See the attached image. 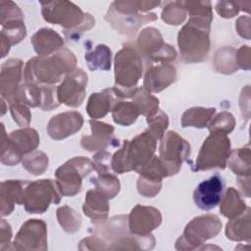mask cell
I'll return each mask as SVG.
<instances>
[{
	"label": "cell",
	"instance_id": "obj_1",
	"mask_svg": "<svg viewBox=\"0 0 251 251\" xmlns=\"http://www.w3.org/2000/svg\"><path fill=\"white\" fill-rule=\"evenodd\" d=\"M75 54L66 47L44 57H32L24 69L25 82L54 85L76 68Z\"/></svg>",
	"mask_w": 251,
	"mask_h": 251
},
{
	"label": "cell",
	"instance_id": "obj_2",
	"mask_svg": "<svg viewBox=\"0 0 251 251\" xmlns=\"http://www.w3.org/2000/svg\"><path fill=\"white\" fill-rule=\"evenodd\" d=\"M90 230L104 242L106 250L153 249L155 246V238L152 234L138 236L129 231L126 215L112 217L108 221L96 224Z\"/></svg>",
	"mask_w": 251,
	"mask_h": 251
},
{
	"label": "cell",
	"instance_id": "obj_3",
	"mask_svg": "<svg viewBox=\"0 0 251 251\" xmlns=\"http://www.w3.org/2000/svg\"><path fill=\"white\" fill-rule=\"evenodd\" d=\"M115 85L118 98H132L143 74V59L135 45L125 44L115 56Z\"/></svg>",
	"mask_w": 251,
	"mask_h": 251
},
{
	"label": "cell",
	"instance_id": "obj_4",
	"mask_svg": "<svg viewBox=\"0 0 251 251\" xmlns=\"http://www.w3.org/2000/svg\"><path fill=\"white\" fill-rule=\"evenodd\" d=\"M211 23L189 18L177 33V45L181 59L186 63H199L210 50Z\"/></svg>",
	"mask_w": 251,
	"mask_h": 251
},
{
	"label": "cell",
	"instance_id": "obj_5",
	"mask_svg": "<svg viewBox=\"0 0 251 251\" xmlns=\"http://www.w3.org/2000/svg\"><path fill=\"white\" fill-rule=\"evenodd\" d=\"M2 126L1 163L6 166L19 164L25 155L34 151L39 145V135L32 127H23L6 134Z\"/></svg>",
	"mask_w": 251,
	"mask_h": 251
},
{
	"label": "cell",
	"instance_id": "obj_6",
	"mask_svg": "<svg viewBox=\"0 0 251 251\" xmlns=\"http://www.w3.org/2000/svg\"><path fill=\"white\" fill-rule=\"evenodd\" d=\"M230 139L222 131H211L204 140L192 170L208 171L214 168L224 170L230 153Z\"/></svg>",
	"mask_w": 251,
	"mask_h": 251
},
{
	"label": "cell",
	"instance_id": "obj_7",
	"mask_svg": "<svg viewBox=\"0 0 251 251\" xmlns=\"http://www.w3.org/2000/svg\"><path fill=\"white\" fill-rule=\"evenodd\" d=\"M222 229V222L217 215L206 214L192 219L176 242V250L198 249L205 241L215 237Z\"/></svg>",
	"mask_w": 251,
	"mask_h": 251
},
{
	"label": "cell",
	"instance_id": "obj_8",
	"mask_svg": "<svg viewBox=\"0 0 251 251\" xmlns=\"http://www.w3.org/2000/svg\"><path fill=\"white\" fill-rule=\"evenodd\" d=\"M62 194L56 180L43 178L27 181L21 200L27 213L42 214L47 211L51 204H59Z\"/></svg>",
	"mask_w": 251,
	"mask_h": 251
},
{
	"label": "cell",
	"instance_id": "obj_9",
	"mask_svg": "<svg viewBox=\"0 0 251 251\" xmlns=\"http://www.w3.org/2000/svg\"><path fill=\"white\" fill-rule=\"evenodd\" d=\"M93 169L90 159L78 156L68 160L55 172L56 183L62 196L73 197L81 191L82 178Z\"/></svg>",
	"mask_w": 251,
	"mask_h": 251
},
{
	"label": "cell",
	"instance_id": "obj_10",
	"mask_svg": "<svg viewBox=\"0 0 251 251\" xmlns=\"http://www.w3.org/2000/svg\"><path fill=\"white\" fill-rule=\"evenodd\" d=\"M135 46L141 56L151 62L169 64L175 61L177 55L174 46L165 43L160 31L152 26L141 30Z\"/></svg>",
	"mask_w": 251,
	"mask_h": 251
},
{
	"label": "cell",
	"instance_id": "obj_11",
	"mask_svg": "<svg viewBox=\"0 0 251 251\" xmlns=\"http://www.w3.org/2000/svg\"><path fill=\"white\" fill-rule=\"evenodd\" d=\"M190 155V144L176 131H168L160 139L159 158L165 165L169 176L176 175L182 163Z\"/></svg>",
	"mask_w": 251,
	"mask_h": 251
},
{
	"label": "cell",
	"instance_id": "obj_12",
	"mask_svg": "<svg viewBox=\"0 0 251 251\" xmlns=\"http://www.w3.org/2000/svg\"><path fill=\"white\" fill-rule=\"evenodd\" d=\"M43 19L54 25H59L65 30H72L79 26L85 19V13L70 1L40 2Z\"/></svg>",
	"mask_w": 251,
	"mask_h": 251
},
{
	"label": "cell",
	"instance_id": "obj_13",
	"mask_svg": "<svg viewBox=\"0 0 251 251\" xmlns=\"http://www.w3.org/2000/svg\"><path fill=\"white\" fill-rule=\"evenodd\" d=\"M47 226L39 219L25 222L12 242L14 250H47Z\"/></svg>",
	"mask_w": 251,
	"mask_h": 251
},
{
	"label": "cell",
	"instance_id": "obj_14",
	"mask_svg": "<svg viewBox=\"0 0 251 251\" xmlns=\"http://www.w3.org/2000/svg\"><path fill=\"white\" fill-rule=\"evenodd\" d=\"M87 75L82 69H75L68 74L57 87L59 103L69 107H78L84 101L86 95Z\"/></svg>",
	"mask_w": 251,
	"mask_h": 251
},
{
	"label": "cell",
	"instance_id": "obj_15",
	"mask_svg": "<svg viewBox=\"0 0 251 251\" xmlns=\"http://www.w3.org/2000/svg\"><path fill=\"white\" fill-rule=\"evenodd\" d=\"M24 62L18 58H11L1 66L0 86L1 98L10 105L20 101V90L24 77Z\"/></svg>",
	"mask_w": 251,
	"mask_h": 251
},
{
	"label": "cell",
	"instance_id": "obj_16",
	"mask_svg": "<svg viewBox=\"0 0 251 251\" xmlns=\"http://www.w3.org/2000/svg\"><path fill=\"white\" fill-rule=\"evenodd\" d=\"M156 147L157 139L148 129L128 140L127 156L131 170L137 172L147 165L155 156Z\"/></svg>",
	"mask_w": 251,
	"mask_h": 251
},
{
	"label": "cell",
	"instance_id": "obj_17",
	"mask_svg": "<svg viewBox=\"0 0 251 251\" xmlns=\"http://www.w3.org/2000/svg\"><path fill=\"white\" fill-rule=\"evenodd\" d=\"M162 223L161 212L151 206H134L127 216L128 229L132 234L146 236L157 228Z\"/></svg>",
	"mask_w": 251,
	"mask_h": 251
},
{
	"label": "cell",
	"instance_id": "obj_18",
	"mask_svg": "<svg viewBox=\"0 0 251 251\" xmlns=\"http://www.w3.org/2000/svg\"><path fill=\"white\" fill-rule=\"evenodd\" d=\"M104 19L118 33L132 37L136 34L138 28L141 25H143L148 22L156 21L158 17L155 13H149L144 15L140 13L139 14L119 13L111 5Z\"/></svg>",
	"mask_w": 251,
	"mask_h": 251
},
{
	"label": "cell",
	"instance_id": "obj_19",
	"mask_svg": "<svg viewBox=\"0 0 251 251\" xmlns=\"http://www.w3.org/2000/svg\"><path fill=\"white\" fill-rule=\"evenodd\" d=\"M224 189L223 176L220 174H215L197 185L193 192V201L199 209L210 211L219 205Z\"/></svg>",
	"mask_w": 251,
	"mask_h": 251
},
{
	"label": "cell",
	"instance_id": "obj_20",
	"mask_svg": "<svg viewBox=\"0 0 251 251\" xmlns=\"http://www.w3.org/2000/svg\"><path fill=\"white\" fill-rule=\"evenodd\" d=\"M83 125V117L77 111H68L53 116L47 124V132L55 140H62L77 132Z\"/></svg>",
	"mask_w": 251,
	"mask_h": 251
},
{
	"label": "cell",
	"instance_id": "obj_21",
	"mask_svg": "<svg viewBox=\"0 0 251 251\" xmlns=\"http://www.w3.org/2000/svg\"><path fill=\"white\" fill-rule=\"evenodd\" d=\"M89 125L92 134L83 135L80 139V145L84 150L89 152L102 151L110 145H119V140L113 137L115 130L113 126L93 119L89 121Z\"/></svg>",
	"mask_w": 251,
	"mask_h": 251
},
{
	"label": "cell",
	"instance_id": "obj_22",
	"mask_svg": "<svg viewBox=\"0 0 251 251\" xmlns=\"http://www.w3.org/2000/svg\"><path fill=\"white\" fill-rule=\"evenodd\" d=\"M176 80V69L171 64H160L147 69L143 87L152 93H158L166 89Z\"/></svg>",
	"mask_w": 251,
	"mask_h": 251
},
{
	"label": "cell",
	"instance_id": "obj_23",
	"mask_svg": "<svg viewBox=\"0 0 251 251\" xmlns=\"http://www.w3.org/2000/svg\"><path fill=\"white\" fill-rule=\"evenodd\" d=\"M108 200L109 198L97 188L86 192L82 211L85 216L91 219L94 225L101 224L107 220L110 210Z\"/></svg>",
	"mask_w": 251,
	"mask_h": 251
},
{
	"label": "cell",
	"instance_id": "obj_24",
	"mask_svg": "<svg viewBox=\"0 0 251 251\" xmlns=\"http://www.w3.org/2000/svg\"><path fill=\"white\" fill-rule=\"evenodd\" d=\"M35 53L40 56H50L64 47V38L49 27L38 29L30 39Z\"/></svg>",
	"mask_w": 251,
	"mask_h": 251
},
{
	"label": "cell",
	"instance_id": "obj_25",
	"mask_svg": "<svg viewBox=\"0 0 251 251\" xmlns=\"http://www.w3.org/2000/svg\"><path fill=\"white\" fill-rule=\"evenodd\" d=\"M27 183V180L9 179L1 182L0 204H1V216L5 217L10 215L15 207V204L21 205L24 189Z\"/></svg>",
	"mask_w": 251,
	"mask_h": 251
},
{
	"label": "cell",
	"instance_id": "obj_26",
	"mask_svg": "<svg viewBox=\"0 0 251 251\" xmlns=\"http://www.w3.org/2000/svg\"><path fill=\"white\" fill-rule=\"evenodd\" d=\"M116 103H118V97L115 95L113 88H106L101 92H95L89 96L86 112L93 120L104 118L110 111L112 112Z\"/></svg>",
	"mask_w": 251,
	"mask_h": 251
},
{
	"label": "cell",
	"instance_id": "obj_27",
	"mask_svg": "<svg viewBox=\"0 0 251 251\" xmlns=\"http://www.w3.org/2000/svg\"><path fill=\"white\" fill-rule=\"evenodd\" d=\"M25 36L26 28L24 20H14L3 24L0 35L1 58L9 53L12 45L20 43Z\"/></svg>",
	"mask_w": 251,
	"mask_h": 251
},
{
	"label": "cell",
	"instance_id": "obj_28",
	"mask_svg": "<svg viewBox=\"0 0 251 251\" xmlns=\"http://www.w3.org/2000/svg\"><path fill=\"white\" fill-rule=\"evenodd\" d=\"M250 211L247 207L245 211L232 219H229L226 226V236L233 241H247L250 242L251 227H250Z\"/></svg>",
	"mask_w": 251,
	"mask_h": 251
},
{
	"label": "cell",
	"instance_id": "obj_29",
	"mask_svg": "<svg viewBox=\"0 0 251 251\" xmlns=\"http://www.w3.org/2000/svg\"><path fill=\"white\" fill-rule=\"evenodd\" d=\"M219 204L221 214L228 219L241 215L247 208L240 193L234 187L227 188Z\"/></svg>",
	"mask_w": 251,
	"mask_h": 251
},
{
	"label": "cell",
	"instance_id": "obj_30",
	"mask_svg": "<svg viewBox=\"0 0 251 251\" xmlns=\"http://www.w3.org/2000/svg\"><path fill=\"white\" fill-rule=\"evenodd\" d=\"M216 113V108L192 107L184 111L181 116V126H193L203 128L208 126Z\"/></svg>",
	"mask_w": 251,
	"mask_h": 251
},
{
	"label": "cell",
	"instance_id": "obj_31",
	"mask_svg": "<svg viewBox=\"0 0 251 251\" xmlns=\"http://www.w3.org/2000/svg\"><path fill=\"white\" fill-rule=\"evenodd\" d=\"M84 60L90 71H109L112 63L111 49L105 44H98L84 55Z\"/></svg>",
	"mask_w": 251,
	"mask_h": 251
},
{
	"label": "cell",
	"instance_id": "obj_32",
	"mask_svg": "<svg viewBox=\"0 0 251 251\" xmlns=\"http://www.w3.org/2000/svg\"><path fill=\"white\" fill-rule=\"evenodd\" d=\"M226 165L238 176H250V146L247 144L242 148L230 151Z\"/></svg>",
	"mask_w": 251,
	"mask_h": 251
},
{
	"label": "cell",
	"instance_id": "obj_33",
	"mask_svg": "<svg viewBox=\"0 0 251 251\" xmlns=\"http://www.w3.org/2000/svg\"><path fill=\"white\" fill-rule=\"evenodd\" d=\"M235 52L236 50L230 46L219 49L215 53L213 62L215 71L224 75H230L237 72L239 68L236 64Z\"/></svg>",
	"mask_w": 251,
	"mask_h": 251
},
{
	"label": "cell",
	"instance_id": "obj_34",
	"mask_svg": "<svg viewBox=\"0 0 251 251\" xmlns=\"http://www.w3.org/2000/svg\"><path fill=\"white\" fill-rule=\"evenodd\" d=\"M140 115L137 106L133 102L120 101L112 109V117L116 124L124 126L132 125Z\"/></svg>",
	"mask_w": 251,
	"mask_h": 251
},
{
	"label": "cell",
	"instance_id": "obj_35",
	"mask_svg": "<svg viewBox=\"0 0 251 251\" xmlns=\"http://www.w3.org/2000/svg\"><path fill=\"white\" fill-rule=\"evenodd\" d=\"M132 102L137 106L139 113L146 118L155 114L159 108V99L144 87L137 88L132 96Z\"/></svg>",
	"mask_w": 251,
	"mask_h": 251
},
{
	"label": "cell",
	"instance_id": "obj_36",
	"mask_svg": "<svg viewBox=\"0 0 251 251\" xmlns=\"http://www.w3.org/2000/svg\"><path fill=\"white\" fill-rule=\"evenodd\" d=\"M57 220L62 228L68 233H75L80 229L81 218L73 208L65 205L57 209Z\"/></svg>",
	"mask_w": 251,
	"mask_h": 251
},
{
	"label": "cell",
	"instance_id": "obj_37",
	"mask_svg": "<svg viewBox=\"0 0 251 251\" xmlns=\"http://www.w3.org/2000/svg\"><path fill=\"white\" fill-rule=\"evenodd\" d=\"M22 164L29 174L33 176H40L47 170L49 159L44 152L34 150L24 156Z\"/></svg>",
	"mask_w": 251,
	"mask_h": 251
},
{
	"label": "cell",
	"instance_id": "obj_38",
	"mask_svg": "<svg viewBox=\"0 0 251 251\" xmlns=\"http://www.w3.org/2000/svg\"><path fill=\"white\" fill-rule=\"evenodd\" d=\"M187 16V10L184 6V1L167 2L165 5L161 18L162 20L172 25H178L184 22Z\"/></svg>",
	"mask_w": 251,
	"mask_h": 251
},
{
	"label": "cell",
	"instance_id": "obj_39",
	"mask_svg": "<svg viewBox=\"0 0 251 251\" xmlns=\"http://www.w3.org/2000/svg\"><path fill=\"white\" fill-rule=\"evenodd\" d=\"M90 180L95 185V188L102 191L109 199L114 198L120 192V180L112 173L98 175L95 177H91Z\"/></svg>",
	"mask_w": 251,
	"mask_h": 251
},
{
	"label": "cell",
	"instance_id": "obj_40",
	"mask_svg": "<svg viewBox=\"0 0 251 251\" xmlns=\"http://www.w3.org/2000/svg\"><path fill=\"white\" fill-rule=\"evenodd\" d=\"M161 4L160 1H114L111 5L116 11L124 14H139L140 12H147Z\"/></svg>",
	"mask_w": 251,
	"mask_h": 251
},
{
	"label": "cell",
	"instance_id": "obj_41",
	"mask_svg": "<svg viewBox=\"0 0 251 251\" xmlns=\"http://www.w3.org/2000/svg\"><path fill=\"white\" fill-rule=\"evenodd\" d=\"M42 100L41 85L31 82H24L21 85L20 101L29 107H40Z\"/></svg>",
	"mask_w": 251,
	"mask_h": 251
},
{
	"label": "cell",
	"instance_id": "obj_42",
	"mask_svg": "<svg viewBox=\"0 0 251 251\" xmlns=\"http://www.w3.org/2000/svg\"><path fill=\"white\" fill-rule=\"evenodd\" d=\"M189 18L204 20L209 23L213 21L212 4L209 1H184Z\"/></svg>",
	"mask_w": 251,
	"mask_h": 251
},
{
	"label": "cell",
	"instance_id": "obj_43",
	"mask_svg": "<svg viewBox=\"0 0 251 251\" xmlns=\"http://www.w3.org/2000/svg\"><path fill=\"white\" fill-rule=\"evenodd\" d=\"M236 121L233 117V115L229 112L223 111L219 113L217 116L213 117L211 122L208 125L209 131H222L226 134L230 133L234 126H235Z\"/></svg>",
	"mask_w": 251,
	"mask_h": 251
},
{
	"label": "cell",
	"instance_id": "obj_44",
	"mask_svg": "<svg viewBox=\"0 0 251 251\" xmlns=\"http://www.w3.org/2000/svg\"><path fill=\"white\" fill-rule=\"evenodd\" d=\"M146 122L148 124V130L156 137L157 140H160L169 126L168 115L159 109L155 114L147 117Z\"/></svg>",
	"mask_w": 251,
	"mask_h": 251
},
{
	"label": "cell",
	"instance_id": "obj_45",
	"mask_svg": "<svg viewBox=\"0 0 251 251\" xmlns=\"http://www.w3.org/2000/svg\"><path fill=\"white\" fill-rule=\"evenodd\" d=\"M127 144L128 140H124L122 147L112 156L111 166L116 174H124L132 171L127 156Z\"/></svg>",
	"mask_w": 251,
	"mask_h": 251
},
{
	"label": "cell",
	"instance_id": "obj_46",
	"mask_svg": "<svg viewBox=\"0 0 251 251\" xmlns=\"http://www.w3.org/2000/svg\"><path fill=\"white\" fill-rule=\"evenodd\" d=\"M14 20H24V14L16 3L13 1H0V24Z\"/></svg>",
	"mask_w": 251,
	"mask_h": 251
},
{
	"label": "cell",
	"instance_id": "obj_47",
	"mask_svg": "<svg viewBox=\"0 0 251 251\" xmlns=\"http://www.w3.org/2000/svg\"><path fill=\"white\" fill-rule=\"evenodd\" d=\"M10 113L12 115V118L14 122L22 126V127H27L31 121V113L29 109L22 102L13 103L10 105Z\"/></svg>",
	"mask_w": 251,
	"mask_h": 251
},
{
	"label": "cell",
	"instance_id": "obj_48",
	"mask_svg": "<svg viewBox=\"0 0 251 251\" xmlns=\"http://www.w3.org/2000/svg\"><path fill=\"white\" fill-rule=\"evenodd\" d=\"M42 91V100L40 109L43 111H52L60 106L57 98V88L54 85L40 84Z\"/></svg>",
	"mask_w": 251,
	"mask_h": 251
},
{
	"label": "cell",
	"instance_id": "obj_49",
	"mask_svg": "<svg viewBox=\"0 0 251 251\" xmlns=\"http://www.w3.org/2000/svg\"><path fill=\"white\" fill-rule=\"evenodd\" d=\"M136 187L140 195L144 197H154L160 192L162 188V181H156L139 176L136 182Z\"/></svg>",
	"mask_w": 251,
	"mask_h": 251
},
{
	"label": "cell",
	"instance_id": "obj_50",
	"mask_svg": "<svg viewBox=\"0 0 251 251\" xmlns=\"http://www.w3.org/2000/svg\"><path fill=\"white\" fill-rule=\"evenodd\" d=\"M250 2H227L221 1L216 4V11L222 17L226 19L233 18L238 14L240 10H243L242 7L248 5Z\"/></svg>",
	"mask_w": 251,
	"mask_h": 251
},
{
	"label": "cell",
	"instance_id": "obj_51",
	"mask_svg": "<svg viewBox=\"0 0 251 251\" xmlns=\"http://www.w3.org/2000/svg\"><path fill=\"white\" fill-rule=\"evenodd\" d=\"M111 159H112V155L109 152L104 150L93 155V159H92L93 169L96 171L98 175L111 173V169H112Z\"/></svg>",
	"mask_w": 251,
	"mask_h": 251
},
{
	"label": "cell",
	"instance_id": "obj_52",
	"mask_svg": "<svg viewBox=\"0 0 251 251\" xmlns=\"http://www.w3.org/2000/svg\"><path fill=\"white\" fill-rule=\"evenodd\" d=\"M95 25V20L94 18L91 16V14L89 13H85V19H84V22L77 27H75V29H72V30H65V34L68 38H77L79 37L84 31L90 29L91 27H93Z\"/></svg>",
	"mask_w": 251,
	"mask_h": 251
},
{
	"label": "cell",
	"instance_id": "obj_53",
	"mask_svg": "<svg viewBox=\"0 0 251 251\" xmlns=\"http://www.w3.org/2000/svg\"><path fill=\"white\" fill-rule=\"evenodd\" d=\"M12 238V228L10 224L2 219L0 223V250L9 249Z\"/></svg>",
	"mask_w": 251,
	"mask_h": 251
},
{
	"label": "cell",
	"instance_id": "obj_54",
	"mask_svg": "<svg viewBox=\"0 0 251 251\" xmlns=\"http://www.w3.org/2000/svg\"><path fill=\"white\" fill-rule=\"evenodd\" d=\"M236 64L239 69L249 70L250 69V48L247 45H242L235 52Z\"/></svg>",
	"mask_w": 251,
	"mask_h": 251
},
{
	"label": "cell",
	"instance_id": "obj_55",
	"mask_svg": "<svg viewBox=\"0 0 251 251\" xmlns=\"http://www.w3.org/2000/svg\"><path fill=\"white\" fill-rule=\"evenodd\" d=\"M235 27L237 30V33L245 38L250 39V17L249 16H242L237 19Z\"/></svg>",
	"mask_w": 251,
	"mask_h": 251
},
{
	"label": "cell",
	"instance_id": "obj_56",
	"mask_svg": "<svg viewBox=\"0 0 251 251\" xmlns=\"http://www.w3.org/2000/svg\"><path fill=\"white\" fill-rule=\"evenodd\" d=\"M237 183L241 189V191L246 195V197H250V177L249 176H238Z\"/></svg>",
	"mask_w": 251,
	"mask_h": 251
}]
</instances>
